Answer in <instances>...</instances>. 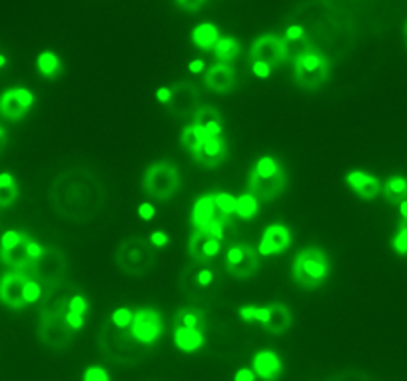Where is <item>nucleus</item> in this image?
<instances>
[{
    "mask_svg": "<svg viewBox=\"0 0 407 381\" xmlns=\"http://www.w3.org/2000/svg\"><path fill=\"white\" fill-rule=\"evenodd\" d=\"M208 138V134L198 128L196 124H188V126L182 130V136H180V142H182V148L190 154H194L196 150L200 148V144L204 142Z\"/></svg>",
    "mask_w": 407,
    "mask_h": 381,
    "instance_id": "obj_31",
    "label": "nucleus"
},
{
    "mask_svg": "<svg viewBox=\"0 0 407 381\" xmlns=\"http://www.w3.org/2000/svg\"><path fill=\"white\" fill-rule=\"evenodd\" d=\"M222 250V239L208 236L204 230H194L188 239V254L194 257L196 262H206L214 260Z\"/></svg>",
    "mask_w": 407,
    "mask_h": 381,
    "instance_id": "obj_18",
    "label": "nucleus"
},
{
    "mask_svg": "<svg viewBox=\"0 0 407 381\" xmlns=\"http://www.w3.org/2000/svg\"><path fill=\"white\" fill-rule=\"evenodd\" d=\"M252 74L260 80L270 78V74H272V66H268V64H263V62H252Z\"/></svg>",
    "mask_w": 407,
    "mask_h": 381,
    "instance_id": "obj_47",
    "label": "nucleus"
},
{
    "mask_svg": "<svg viewBox=\"0 0 407 381\" xmlns=\"http://www.w3.org/2000/svg\"><path fill=\"white\" fill-rule=\"evenodd\" d=\"M190 38H192V44L200 48V50H214L222 36H220V31H218L216 24H212V22H202V24H198L194 31H192Z\"/></svg>",
    "mask_w": 407,
    "mask_h": 381,
    "instance_id": "obj_26",
    "label": "nucleus"
},
{
    "mask_svg": "<svg viewBox=\"0 0 407 381\" xmlns=\"http://www.w3.org/2000/svg\"><path fill=\"white\" fill-rule=\"evenodd\" d=\"M397 208H399V220H407V200H404Z\"/></svg>",
    "mask_w": 407,
    "mask_h": 381,
    "instance_id": "obj_54",
    "label": "nucleus"
},
{
    "mask_svg": "<svg viewBox=\"0 0 407 381\" xmlns=\"http://www.w3.org/2000/svg\"><path fill=\"white\" fill-rule=\"evenodd\" d=\"M68 312H74V314H82V316H86V312H88V300L80 296V294H74L72 298H70V302H68Z\"/></svg>",
    "mask_w": 407,
    "mask_h": 381,
    "instance_id": "obj_43",
    "label": "nucleus"
},
{
    "mask_svg": "<svg viewBox=\"0 0 407 381\" xmlns=\"http://www.w3.org/2000/svg\"><path fill=\"white\" fill-rule=\"evenodd\" d=\"M206 4H208L206 0H178V2H176V6L182 8V10H186V12H198V10H202Z\"/></svg>",
    "mask_w": 407,
    "mask_h": 381,
    "instance_id": "obj_45",
    "label": "nucleus"
},
{
    "mask_svg": "<svg viewBox=\"0 0 407 381\" xmlns=\"http://www.w3.org/2000/svg\"><path fill=\"white\" fill-rule=\"evenodd\" d=\"M188 72H190V74H202V72H206V62H204L202 58L190 60V62H188Z\"/></svg>",
    "mask_w": 407,
    "mask_h": 381,
    "instance_id": "obj_52",
    "label": "nucleus"
},
{
    "mask_svg": "<svg viewBox=\"0 0 407 381\" xmlns=\"http://www.w3.org/2000/svg\"><path fill=\"white\" fill-rule=\"evenodd\" d=\"M142 188L148 196L162 200V202L174 198L180 190L178 168L168 160H160L152 164L142 176Z\"/></svg>",
    "mask_w": 407,
    "mask_h": 381,
    "instance_id": "obj_6",
    "label": "nucleus"
},
{
    "mask_svg": "<svg viewBox=\"0 0 407 381\" xmlns=\"http://www.w3.org/2000/svg\"><path fill=\"white\" fill-rule=\"evenodd\" d=\"M391 250L397 255H407V220H399L397 232L391 238Z\"/></svg>",
    "mask_w": 407,
    "mask_h": 381,
    "instance_id": "obj_36",
    "label": "nucleus"
},
{
    "mask_svg": "<svg viewBox=\"0 0 407 381\" xmlns=\"http://www.w3.org/2000/svg\"><path fill=\"white\" fill-rule=\"evenodd\" d=\"M206 344V335L202 328L174 325V346L184 353H196Z\"/></svg>",
    "mask_w": 407,
    "mask_h": 381,
    "instance_id": "obj_22",
    "label": "nucleus"
},
{
    "mask_svg": "<svg viewBox=\"0 0 407 381\" xmlns=\"http://www.w3.org/2000/svg\"><path fill=\"white\" fill-rule=\"evenodd\" d=\"M238 314H240V318L245 323H254V321H258V323H266L268 318H270V305H242L240 310H238Z\"/></svg>",
    "mask_w": 407,
    "mask_h": 381,
    "instance_id": "obj_33",
    "label": "nucleus"
},
{
    "mask_svg": "<svg viewBox=\"0 0 407 381\" xmlns=\"http://www.w3.org/2000/svg\"><path fill=\"white\" fill-rule=\"evenodd\" d=\"M138 216H140V220L150 222V220H154V216H156V208L152 206L150 202H142V204L138 206Z\"/></svg>",
    "mask_w": 407,
    "mask_h": 381,
    "instance_id": "obj_48",
    "label": "nucleus"
},
{
    "mask_svg": "<svg viewBox=\"0 0 407 381\" xmlns=\"http://www.w3.org/2000/svg\"><path fill=\"white\" fill-rule=\"evenodd\" d=\"M196 164H200L202 168H218L228 160V146L224 136H208L204 142L200 144V148L192 154Z\"/></svg>",
    "mask_w": 407,
    "mask_h": 381,
    "instance_id": "obj_12",
    "label": "nucleus"
},
{
    "mask_svg": "<svg viewBox=\"0 0 407 381\" xmlns=\"http://www.w3.org/2000/svg\"><path fill=\"white\" fill-rule=\"evenodd\" d=\"M4 64H6V56H4V54H0V68H4Z\"/></svg>",
    "mask_w": 407,
    "mask_h": 381,
    "instance_id": "obj_56",
    "label": "nucleus"
},
{
    "mask_svg": "<svg viewBox=\"0 0 407 381\" xmlns=\"http://www.w3.org/2000/svg\"><path fill=\"white\" fill-rule=\"evenodd\" d=\"M200 96L198 90L194 88L192 82H178L174 88H172V100H170V112L176 114V116H192L200 108Z\"/></svg>",
    "mask_w": 407,
    "mask_h": 381,
    "instance_id": "obj_14",
    "label": "nucleus"
},
{
    "mask_svg": "<svg viewBox=\"0 0 407 381\" xmlns=\"http://www.w3.org/2000/svg\"><path fill=\"white\" fill-rule=\"evenodd\" d=\"M64 319H66V323H68L74 332L82 330V328H84V321H86L82 314H74V312H66Z\"/></svg>",
    "mask_w": 407,
    "mask_h": 381,
    "instance_id": "obj_46",
    "label": "nucleus"
},
{
    "mask_svg": "<svg viewBox=\"0 0 407 381\" xmlns=\"http://www.w3.org/2000/svg\"><path fill=\"white\" fill-rule=\"evenodd\" d=\"M290 56L288 42L276 34H261L258 36L252 48H250V58L252 62H263L268 66H277Z\"/></svg>",
    "mask_w": 407,
    "mask_h": 381,
    "instance_id": "obj_7",
    "label": "nucleus"
},
{
    "mask_svg": "<svg viewBox=\"0 0 407 381\" xmlns=\"http://www.w3.org/2000/svg\"><path fill=\"white\" fill-rule=\"evenodd\" d=\"M156 100L160 102V104H170V100H172V88H168V86H162V88H158L156 90Z\"/></svg>",
    "mask_w": 407,
    "mask_h": 381,
    "instance_id": "obj_53",
    "label": "nucleus"
},
{
    "mask_svg": "<svg viewBox=\"0 0 407 381\" xmlns=\"http://www.w3.org/2000/svg\"><path fill=\"white\" fill-rule=\"evenodd\" d=\"M26 252H28V257L33 260V264L38 260V257H42L44 254V248L38 244V242H34V239H28V246H26Z\"/></svg>",
    "mask_w": 407,
    "mask_h": 381,
    "instance_id": "obj_49",
    "label": "nucleus"
},
{
    "mask_svg": "<svg viewBox=\"0 0 407 381\" xmlns=\"http://www.w3.org/2000/svg\"><path fill=\"white\" fill-rule=\"evenodd\" d=\"M56 212L70 222H88L96 216L104 202V190L98 178L84 170L62 174L52 188Z\"/></svg>",
    "mask_w": 407,
    "mask_h": 381,
    "instance_id": "obj_1",
    "label": "nucleus"
},
{
    "mask_svg": "<svg viewBox=\"0 0 407 381\" xmlns=\"http://www.w3.org/2000/svg\"><path fill=\"white\" fill-rule=\"evenodd\" d=\"M252 369L256 371L258 380H276L282 371V359L276 351L260 350L252 357Z\"/></svg>",
    "mask_w": 407,
    "mask_h": 381,
    "instance_id": "obj_23",
    "label": "nucleus"
},
{
    "mask_svg": "<svg viewBox=\"0 0 407 381\" xmlns=\"http://www.w3.org/2000/svg\"><path fill=\"white\" fill-rule=\"evenodd\" d=\"M304 38H306V31H304L302 24H292V26H288V28H286V34H284V40L288 42V48H290V44L302 42Z\"/></svg>",
    "mask_w": 407,
    "mask_h": 381,
    "instance_id": "obj_42",
    "label": "nucleus"
},
{
    "mask_svg": "<svg viewBox=\"0 0 407 381\" xmlns=\"http://www.w3.org/2000/svg\"><path fill=\"white\" fill-rule=\"evenodd\" d=\"M192 124L202 128L208 136H222L224 134V118L214 106H200L192 118Z\"/></svg>",
    "mask_w": 407,
    "mask_h": 381,
    "instance_id": "obj_24",
    "label": "nucleus"
},
{
    "mask_svg": "<svg viewBox=\"0 0 407 381\" xmlns=\"http://www.w3.org/2000/svg\"><path fill=\"white\" fill-rule=\"evenodd\" d=\"M42 298V286L36 282V280H26V284H24V300L26 303H34L38 302Z\"/></svg>",
    "mask_w": 407,
    "mask_h": 381,
    "instance_id": "obj_40",
    "label": "nucleus"
},
{
    "mask_svg": "<svg viewBox=\"0 0 407 381\" xmlns=\"http://www.w3.org/2000/svg\"><path fill=\"white\" fill-rule=\"evenodd\" d=\"M116 264L128 276H146L156 264L154 246L150 239L126 238L116 250Z\"/></svg>",
    "mask_w": 407,
    "mask_h": 381,
    "instance_id": "obj_5",
    "label": "nucleus"
},
{
    "mask_svg": "<svg viewBox=\"0 0 407 381\" xmlns=\"http://www.w3.org/2000/svg\"><path fill=\"white\" fill-rule=\"evenodd\" d=\"M202 314H198L192 307H184L180 310L178 316L174 319V325H190V328H202Z\"/></svg>",
    "mask_w": 407,
    "mask_h": 381,
    "instance_id": "obj_37",
    "label": "nucleus"
},
{
    "mask_svg": "<svg viewBox=\"0 0 407 381\" xmlns=\"http://www.w3.org/2000/svg\"><path fill=\"white\" fill-rule=\"evenodd\" d=\"M34 270L42 280H49L50 284L60 282L64 276V255L56 250H46L42 257L34 262Z\"/></svg>",
    "mask_w": 407,
    "mask_h": 381,
    "instance_id": "obj_20",
    "label": "nucleus"
},
{
    "mask_svg": "<svg viewBox=\"0 0 407 381\" xmlns=\"http://www.w3.org/2000/svg\"><path fill=\"white\" fill-rule=\"evenodd\" d=\"M108 319L114 325H118V328H130L132 319H134V312H132L130 307H126V305H120V307H116L114 312L110 314Z\"/></svg>",
    "mask_w": 407,
    "mask_h": 381,
    "instance_id": "obj_39",
    "label": "nucleus"
},
{
    "mask_svg": "<svg viewBox=\"0 0 407 381\" xmlns=\"http://www.w3.org/2000/svg\"><path fill=\"white\" fill-rule=\"evenodd\" d=\"M194 284L198 287H202V289L210 287L214 284V271L210 270V268H202V270H198L196 271Z\"/></svg>",
    "mask_w": 407,
    "mask_h": 381,
    "instance_id": "obj_44",
    "label": "nucleus"
},
{
    "mask_svg": "<svg viewBox=\"0 0 407 381\" xmlns=\"http://www.w3.org/2000/svg\"><path fill=\"white\" fill-rule=\"evenodd\" d=\"M381 196L393 206H399L404 200H407L406 176H391L390 180H386L383 186H381Z\"/></svg>",
    "mask_w": 407,
    "mask_h": 381,
    "instance_id": "obj_27",
    "label": "nucleus"
},
{
    "mask_svg": "<svg viewBox=\"0 0 407 381\" xmlns=\"http://www.w3.org/2000/svg\"><path fill=\"white\" fill-rule=\"evenodd\" d=\"M214 202H216V208L222 218L228 220L230 216H236V196H232L228 192H216Z\"/></svg>",
    "mask_w": 407,
    "mask_h": 381,
    "instance_id": "obj_35",
    "label": "nucleus"
},
{
    "mask_svg": "<svg viewBox=\"0 0 407 381\" xmlns=\"http://www.w3.org/2000/svg\"><path fill=\"white\" fill-rule=\"evenodd\" d=\"M4 144H6V132H4V128L0 126V150L4 148Z\"/></svg>",
    "mask_w": 407,
    "mask_h": 381,
    "instance_id": "obj_55",
    "label": "nucleus"
},
{
    "mask_svg": "<svg viewBox=\"0 0 407 381\" xmlns=\"http://www.w3.org/2000/svg\"><path fill=\"white\" fill-rule=\"evenodd\" d=\"M82 380L84 381H108L110 380V373L104 369L102 366H90L86 367V371H84V375H82Z\"/></svg>",
    "mask_w": 407,
    "mask_h": 381,
    "instance_id": "obj_41",
    "label": "nucleus"
},
{
    "mask_svg": "<svg viewBox=\"0 0 407 381\" xmlns=\"http://www.w3.org/2000/svg\"><path fill=\"white\" fill-rule=\"evenodd\" d=\"M28 238V236H24V234H20L17 230H8V232H4L2 234V238H0V252H8V250H15L18 248L24 239Z\"/></svg>",
    "mask_w": 407,
    "mask_h": 381,
    "instance_id": "obj_38",
    "label": "nucleus"
},
{
    "mask_svg": "<svg viewBox=\"0 0 407 381\" xmlns=\"http://www.w3.org/2000/svg\"><path fill=\"white\" fill-rule=\"evenodd\" d=\"M234 380L236 381H256L258 380V375H256V371H254L252 367H242V369H238V371H236Z\"/></svg>",
    "mask_w": 407,
    "mask_h": 381,
    "instance_id": "obj_50",
    "label": "nucleus"
},
{
    "mask_svg": "<svg viewBox=\"0 0 407 381\" xmlns=\"http://www.w3.org/2000/svg\"><path fill=\"white\" fill-rule=\"evenodd\" d=\"M36 68H38V72H40L44 78L54 80L58 78L60 72H62V62H60V58H58L56 52L44 50V52H40L38 58H36Z\"/></svg>",
    "mask_w": 407,
    "mask_h": 381,
    "instance_id": "obj_28",
    "label": "nucleus"
},
{
    "mask_svg": "<svg viewBox=\"0 0 407 381\" xmlns=\"http://www.w3.org/2000/svg\"><path fill=\"white\" fill-rule=\"evenodd\" d=\"M130 332L142 346H152L162 335V314L158 310H152V307L136 310Z\"/></svg>",
    "mask_w": 407,
    "mask_h": 381,
    "instance_id": "obj_8",
    "label": "nucleus"
},
{
    "mask_svg": "<svg viewBox=\"0 0 407 381\" xmlns=\"http://www.w3.org/2000/svg\"><path fill=\"white\" fill-rule=\"evenodd\" d=\"M72 328L66 323L64 318H42L40 339L50 348H64L72 339Z\"/></svg>",
    "mask_w": 407,
    "mask_h": 381,
    "instance_id": "obj_16",
    "label": "nucleus"
},
{
    "mask_svg": "<svg viewBox=\"0 0 407 381\" xmlns=\"http://www.w3.org/2000/svg\"><path fill=\"white\" fill-rule=\"evenodd\" d=\"M26 276L24 271H8L4 273L2 282H0V302L12 310H20L24 305H28L24 300V284H26Z\"/></svg>",
    "mask_w": 407,
    "mask_h": 381,
    "instance_id": "obj_13",
    "label": "nucleus"
},
{
    "mask_svg": "<svg viewBox=\"0 0 407 381\" xmlns=\"http://www.w3.org/2000/svg\"><path fill=\"white\" fill-rule=\"evenodd\" d=\"M290 325H292V312H290V307L279 302L270 303V318L263 323V330L270 332L272 335H282L284 332L290 330Z\"/></svg>",
    "mask_w": 407,
    "mask_h": 381,
    "instance_id": "obj_25",
    "label": "nucleus"
},
{
    "mask_svg": "<svg viewBox=\"0 0 407 381\" xmlns=\"http://www.w3.org/2000/svg\"><path fill=\"white\" fill-rule=\"evenodd\" d=\"M258 212H260V200L254 194L244 192L242 196L236 198V216L240 220H252L258 216Z\"/></svg>",
    "mask_w": 407,
    "mask_h": 381,
    "instance_id": "obj_30",
    "label": "nucleus"
},
{
    "mask_svg": "<svg viewBox=\"0 0 407 381\" xmlns=\"http://www.w3.org/2000/svg\"><path fill=\"white\" fill-rule=\"evenodd\" d=\"M150 244L154 246V248H164V246H168V236L164 234V232H152L150 234Z\"/></svg>",
    "mask_w": 407,
    "mask_h": 381,
    "instance_id": "obj_51",
    "label": "nucleus"
},
{
    "mask_svg": "<svg viewBox=\"0 0 407 381\" xmlns=\"http://www.w3.org/2000/svg\"><path fill=\"white\" fill-rule=\"evenodd\" d=\"M218 216H220V212H218L216 202H214V194H204L196 200L194 206H192L190 223H192L194 230H200V228H206L208 223L214 222Z\"/></svg>",
    "mask_w": 407,
    "mask_h": 381,
    "instance_id": "obj_21",
    "label": "nucleus"
},
{
    "mask_svg": "<svg viewBox=\"0 0 407 381\" xmlns=\"http://www.w3.org/2000/svg\"><path fill=\"white\" fill-rule=\"evenodd\" d=\"M100 346L110 359L120 364H136L142 357V350L146 348L132 335L130 328H118L110 319L102 328Z\"/></svg>",
    "mask_w": 407,
    "mask_h": 381,
    "instance_id": "obj_3",
    "label": "nucleus"
},
{
    "mask_svg": "<svg viewBox=\"0 0 407 381\" xmlns=\"http://www.w3.org/2000/svg\"><path fill=\"white\" fill-rule=\"evenodd\" d=\"M260 268V254L258 248L254 250L252 246H232L226 252V270L234 276L245 280L254 276Z\"/></svg>",
    "mask_w": 407,
    "mask_h": 381,
    "instance_id": "obj_9",
    "label": "nucleus"
},
{
    "mask_svg": "<svg viewBox=\"0 0 407 381\" xmlns=\"http://www.w3.org/2000/svg\"><path fill=\"white\" fill-rule=\"evenodd\" d=\"M34 94L28 88H10L0 96V116L6 120H22L33 108Z\"/></svg>",
    "mask_w": 407,
    "mask_h": 381,
    "instance_id": "obj_10",
    "label": "nucleus"
},
{
    "mask_svg": "<svg viewBox=\"0 0 407 381\" xmlns=\"http://www.w3.org/2000/svg\"><path fill=\"white\" fill-rule=\"evenodd\" d=\"M345 184L354 190L361 200H374L381 194V182L375 176L367 174L363 170H352L345 174Z\"/></svg>",
    "mask_w": 407,
    "mask_h": 381,
    "instance_id": "obj_19",
    "label": "nucleus"
},
{
    "mask_svg": "<svg viewBox=\"0 0 407 381\" xmlns=\"http://www.w3.org/2000/svg\"><path fill=\"white\" fill-rule=\"evenodd\" d=\"M331 66L322 52H315L311 48H304L297 52L293 62V78L295 84L304 90H318L329 78Z\"/></svg>",
    "mask_w": 407,
    "mask_h": 381,
    "instance_id": "obj_4",
    "label": "nucleus"
},
{
    "mask_svg": "<svg viewBox=\"0 0 407 381\" xmlns=\"http://www.w3.org/2000/svg\"><path fill=\"white\" fill-rule=\"evenodd\" d=\"M288 184V178H286V172L274 176V178H261V176L250 172V178H248V192L254 194L260 202H270L277 198L284 188Z\"/></svg>",
    "mask_w": 407,
    "mask_h": 381,
    "instance_id": "obj_15",
    "label": "nucleus"
},
{
    "mask_svg": "<svg viewBox=\"0 0 407 381\" xmlns=\"http://www.w3.org/2000/svg\"><path fill=\"white\" fill-rule=\"evenodd\" d=\"M406 34H407V22H406ZM406 44H407V42H406Z\"/></svg>",
    "mask_w": 407,
    "mask_h": 381,
    "instance_id": "obj_57",
    "label": "nucleus"
},
{
    "mask_svg": "<svg viewBox=\"0 0 407 381\" xmlns=\"http://www.w3.org/2000/svg\"><path fill=\"white\" fill-rule=\"evenodd\" d=\"M204 84L218 94H228L236 86V72L230 64H212L204 72Z\"/></svg>",
    "mask_w": 407,
    "mask_h": 381,
    "instance_id": "obj_17",
    "label": "nucleus"
},
{
    "mask_svg": "<svg viewBox=\"0 0 407 381\" xmlns=\"http://www.w3.org/2000/svg\"><path fill=\"white\" fill-rule=\"evenodd\" d=\"M329 276V257L322 248H304L297 252L292 266L293 282L302 289H318Z\"/></svg>",
    "mask_w": 407,
    "mask_h": 381,
    "instance_id": "obj_2",
    "label": "nucleus"
},
{
    "mask_svg": "<svg viewBox=\"0 0 407 381\" xmlns=\"http://www.w3.org/2000/svg\"><path fill=\"white\" fill-rule=\"evenodd\" d=\"M252 172L261 176V178H274V176L282 174L284 170H282V166L277 164L276 158H272V156H261V158H258V162L252 166Z\"/></svg>",
    "mask_w": 407,
    "mask_h": 381,
    "instance_id": "obj_34",
    "label": "nucleus"
},
{
    "mask_svg": "<svg viewBox=\"0 0 407 381\" xmlns=\"http://www.w3.org/2000/svg\"><path fill=\"white\" fill-rule=\"evenodd\" d=\"M18 198V186L15 176L8 172L0 174V208L12 206V202Z\"/></svg>",
    "mask_w": 407,
    "mask_h": 381,
    "instance_id": "obj_32",
    "label": "nucleus"
},
{
    "mask_svg": "<svg viewBox=\"0 0 407 381\" xmlns=\"http://www.w3.org/2000/svg\"><path fill=\"white\" fill-rule=\"evenodd\" d=\"M238 54H240V42L232 36H222L214 48V56H216L218 64L234 62L238 58Z\"/></svg>",
    "mask_w": 407,
    "mask_h": 381,
    "instance_id": "obj_29",
    "label": "nucleus"
},
{
    "mask_svg": "<svg viewBox=\"0 0 407 381\" xmlns=\"http://www.w3.org/2000/svg\"><path fill=\"white\" fill-rule=\"evenodd\" d=\"M292 246V232L286 223H270L258 244L260 255H277L284 254Z\"/></svg>",
    "mask_w": 407,
    "mask_h": 381,
    "instance_id": "obj_11",
    "label": "nucleus"
}]
</instances>
